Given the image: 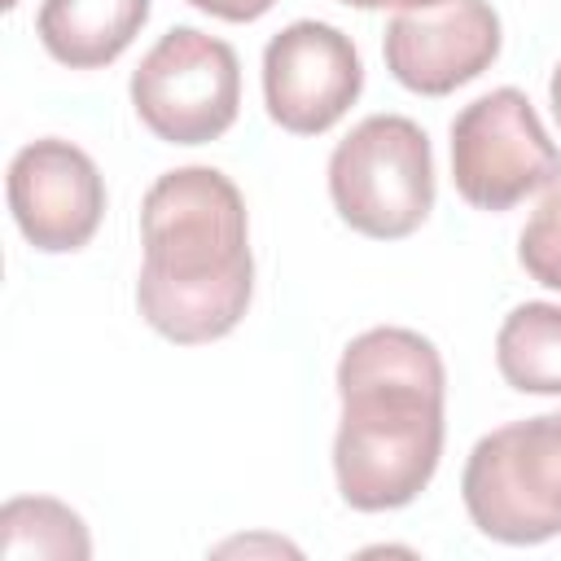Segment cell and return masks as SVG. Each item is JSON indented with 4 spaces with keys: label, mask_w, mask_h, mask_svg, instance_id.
Here are the masks:
<instances>
[{
    "label": "cell",
    "mask_w": 561,
    "mask_h": 561,
    "mask_svg": "<svg viewBox=\"0 0 561 561\" xmlns=\"http://www.w3.org/2000/svg\"><path fill=\"white\" fill-rule=\"evenodd\" d=\"M364 92V61L333 22L298 18L263 44V105L289 136H324Z\"/></svg>",
    "instance_id": "obj_7"
},
{
    "label": "cell",
    "mask_w": 561,
    "mask_h": 561,
    "mask_svg": "<svg viewBox=\"0 0 561 561\" xmlns=\"http://www.w3.org/2000/svg\"><path fill=\"white\" fill-rule=\"evenodd\" d=\"M9 215L39 254L83 250L105 219V175L88 149L61 136L26 140L9 162Z\"/></svg>",
    "instance_id": "obj_8"
},
{
    "label": "cell",
    "mask_w": 561,
    "mask_h": 561,
    "mask_svg": "<svg viewBox=\"0 0 561 561\" xmlns=\"http://www.w3.org/2000/svg\"><path fill=\"white\" fill-rule=\"evenodd\" d=\"M0 4H4V9H18V0H0Z\"/></svg>",
    "instance_id": "obj_18"
},
{
    "label": "cell",
    "mask_w": 561,
    "mask_h": 561,
    "mask_svg": "<svg viewBox=\"0 0 561 561\" xmlns=\"http://www.w3.org/2000/svg\"><path fill=\"white\" fill-rule=\"evenodd\" d=\"M333 482L355 513L408 508L438 473L447 438V368L438 346L403 324H377L342 346Z\"/></svg>",
    "instance_id": "obj_1"
},
{
    "label": "cell",
    "mask_w": 561,
    "mask_h": 561,
    "mask_svg": "<svg viewBox=\"0 0 561 561\" xmlns=\"http://www.w3.org/2000/svg\"><path fill=\"white\" fill-rule=\"evenodd\" d=\"M460 500L491 543L535 548L561 535V412L482 434L460 469Z\"/></svg>",
    "instance_id": "obj_3"
},
{
    "label": "cell",
    "mask_w": 561,
    "mask_h": 561,
    "mask_svg": "<svg viewBox=\"0 0 561 561\" xmlns=\"http://www.w3.org/2000/svg\"><path fill=\"white\" fill-rule=\"evenodd\" d=\"M215 552H298V548L285 543V539H276V535H250V539H228Z\"/></svg>",
    "instance_id": "obj_15"
},
{
    "label": "cell",
    "mask_w": 561,
    "mask_h": 561,
    "mask_svg": "<svg viewBox=\"0 0 561 561\" xmlns=\"http://www.w3.org/2000/svg\"><path fill=\"white\" fill-rule=\"evenodd\" d=\"M0 557L4 561H88V522L57 495H13L0 508Z\"/></svg>",
    "instance_id": "obj_12"
},
{
    "label": "cell",
    "mask_w": 561,
    "mask_h": 561,
    "mask_svg": "<svg viewBox=\"0 0 561 561\" xmlns=\"http://www.w3.org/2000/svg\"><path fill=\"white\" fill-rule=\"evenodd\" d=\"M127 96L162 145H210L241 114L237 48L197 26H171L131 70Z\"/></svg>",
    "instance_id": "obj_6"
},
{
    "label": "cell",
    "mask_w": 561,
    "mask_h": 561,
    "mask_svg": "<svg viewBox=\"0 0 561 561\" xmlns=\"http://www.w3.org/2000/svg\"><path fill=\"white\" fill-rule=\"evenodd\" d=\"M337 4H346V9H394V13H403V9H430V4H443V0H337Z\"/></svg>",
    "instance_id": "obj_16"
},
{
    "label": "cell",
    "mask_w": 561,
    "mask_h": 561,
    "mask_svg": "<svg viewBox=\"0 0 561 561\" xmlns=\"http://www.w3.org/2000/svg\"><path fill=\"white\" fill-rule=\"evenodd\" d=\"M504 22L491 0H443L403 9L386 22L381 57L399 88L416 96H447L495 66Z\"/></svg>",
    "instance_id": "obj_9"
},
{
    "label": "cell",
    "mask_w": 561,
    "mask_h": 561,
    "mask_svg": "<svg viewBox=\"0 0 561 561\" xmlns=\"http://www.w3.org/2000/svg\"><path fill=\"white\" fill-rule=\"evenodd\" d=\"M495 368L517 394L561 399V302H517L495 329Z\"/></svg>",
    "instance_id": "obj_11"
},
{
    "label": "cell",
    "mask_w": 561,
    "mask_h": 561,
    "mask_svg": "<svg viewBox=\"0 0 561 561\" xmlns=\"http://www.w3.org/2000/svg\"><path fill=\"white\" fill-rule=\"evenodd\" d=\"M517 263L535 285L561 294V184L543 188L539 206L517 232Z\"/></svg>",
    "instance_id": "obj_13"
},
{
    "label": "cell",
    "mask_w": 561,
    "mask_h": 561,
    "mask_svg": "<svg viewBox=\"0 0 561 561\" xmlns=\"http://www.w3.org/2000/svg\"><path fill=\"white\" fill-rule=\"evenodd\" d=\"M149 0H44L35 35L66 70H101L118 61L149 22Z\"/></svg>",
    "instance_id": "obj_10"
},
{
    "label": "cell",
    "mask_w": 561,
    "mask_h": 561,
    "mask_svg": "<svg viewBox=\"0 0 561 561\" xmlns=\"http://www.w3.org/2000/svg\"><path fill=\"white\" fill-rule=\"evenodd\" d=\"M451 184L486 215L561 184V145L522 88H491L451 118Z\"/></svg>",
    "instance_id": "obj_5"
},
{
    "label": "cell",
    "mask_w": 561,
    "mask_h": 561,
    "mask_svg": "<svg viewBox=\"0 0 561 561\" xmlns=\"http://www.w3.org/2000/svg\"><path fill=\"white\" fill-rule=\"evenodd\" d=\"M197 13H210V18H219V22H259L263 13H272V4L276 0H188Z\"/></svg>",
    "instance_id": "obj_14"
},
{
    "label": "cell",
    "mask_w": 561,
    "mask_h": 561,
    "mask_svg": "<svg viewBox=\"0 0 561 561\" xmlns=\"http://www.w3.org/2000/svg\"><path fill=\"white\" fill-rule=\"evenodd\" d=\"M548 105H552V118L561 127V61L552 66V79H548Z\"/></svg>",
    "instance_id": "obj_17"
},
{
    "label": "cell",
    "mask_w": 561,
    "mask_h": 561,
    "mask_svg": "<svg viewBox=\"0 0 561 561\" xmlns=\"http://www.w3.org/2000/svg\"><path fill=\"white\" fill-rule=\"evenodd\" d=\"M254 298L250 210L219 167H171L140 202V320L175 342L206 346L228 337Z\"/></svg>",
    "instance_id": "obj_2"
},
{
    "label": "cell",
    "mask_w": 561,
    "mask_h": 561,
    "mask_svg": "<svg viewBox=\"0 0 561 561\" xmlns=\"http://www.w3.org/2000/svg\"><path fill=\"white\" fill-rule=\"evenodd\" d=\"M329 202L337 219L373 241L412 237L434 210V145L408 114L359 118L329 153Z\"/></svg>",
    "instance_id": "obj_4"
}]
</instances>
